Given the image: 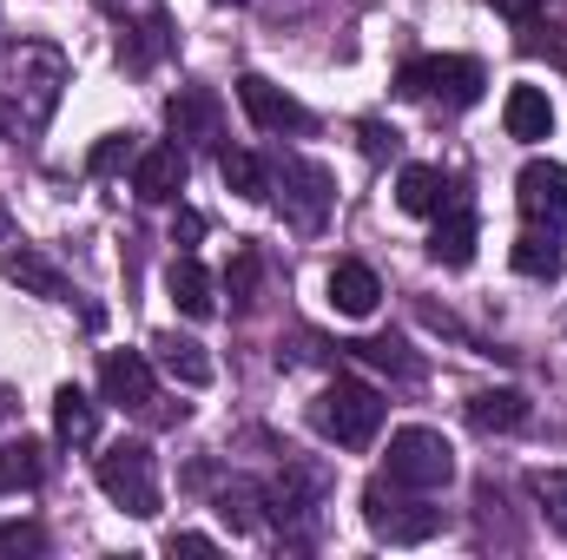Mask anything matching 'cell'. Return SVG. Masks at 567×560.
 I'll return each mask as SVG.
<instances>
[{
  "label": "cell",
  "mask_w": 567,
  "mask_h": 560,
  "mask_svg": "<svg viewBox=\"0 0 567 560\" xmlns=\"http://www.w3.org/2000/svg\"><path fill=\"white\" fill-rule=\"evenodd\" d=\"M60 93H66V53L47 46V40H13L7 60H0V126L13 139L47 133Z\"/></svg>",
  "instance_id": "cell-1"
},
{
  "label": "cell",
  "mask_w": 567,
  "mask_h": 560,
  "mask_svg": "<svg viewBox=\"0 0 567 560\" xmlns=\"http://www.w3.org/2000/svg\"><path fill=\"white\" fill-rule=\"evenodd\" d=\"M482 86H488V73H482L468 53H423V60H410V66L396 73V93H403V100H423V106H442V113L475 106Z\"/></svg>",
  "instance_id": "cell-2"
},
{
  "label": "cell",
  "mask_w": 567,
  "mask_h": 560,
  "mask_svg": "<svg viewBox=\"0 0 567 560\" xmlns=\"http://www.w3.org/2000/svg\"><path fill=\"white\" fill-rule=\"evenodd\" d=\"M363 521L390 548H423V541L442 535V508H429L416 488H396V481H370L363 488Z\"/></svg>",
  "instance_id": "cell-3"
},
{
  "label": "cell",
  "mask_w": 567,
  "mask_h": 560,
  "mask_svg": "<svg viewBox=\"0 0 567 560\" xmlns=\"http://www.w3.org/2000/svg\"><path fill=\"white\" fill-rule=\"evenodd\" d=\"M310 422L337 442V448H370L377 428H383V396L357 376H337L317 403H310Z\"/></svg>",
  "instance_id": "cell-4"
},
{
  "label": "cell",
  "mask_w": 567,
  "mask_h": 560,
  "mask_svg": "<svg viewBox=\"0 0 567 560\" xmlns=\"http://www.w3.org/2000/svg\"><path fill=\"white\" fill-rule=\"evenodd\" d=\"M93 475H100V495L113 508H126L133 521H152L158 515V455L145 442H113Z\"/></svg>",
  "instance_id": "cell-5"
},
{
  "label": "cell",
  "mask_w": 567,
  "mask_h": 560,
  "mask_svg": "<svg viewBox=\"0 0 567 560\" xmlns=\"http://www.w3.org/2000/svg\"><path fill=\"white\" fill-rule=\"evenodd\" d=\"M449 475H455V448H449L442 428L410 422V428L390 435V481H396V488L435 495V488H449Z\"/></svg>",
  "instance_id": "cell-6"
},
{
  "label": "cell",
  "mask_w": 567,
  "mask_h": 560,
  "mask_svg": "<svg viewBox=\"0 0 567 560\" xmlns=\"http://www.w3.org/2000/svg\"><path fill=\"white\" fill-rule=\"evenodd\" d=\"M271 185L284 191V218H290L297 231H323L337 185H330V172H323L317 158H303V152H284L278 165H271Z\"/></svg>",
  "instance_id": "cell-7"
},
{
  "label": "cell",
  "mask_w": 567,
  "mask_h": 560,
  "mask_svg": "<svg viewBox=\"0 0 567 560\" xmlns=\"http://www.w3.org/2000/svg\"><path fill=\"white\" fill-rule=\"evenodd\" d=\"M515 205L528 218V231H561L567 225V165L555 158H528L515 178Z\"/></svg>",
  "instance_id": "cell-8"
},
{
  "label": "cell",
  "mask_w": 567,
  "mask_h": 560,
  "mask_svg": "<svg viewBox=\"0 0 567 560\" xmlns=\"http://www.w3.org/2000/svg\"><path fill=\"white\" fill-rule=\"evenodd\" d=\"M238 106H245V120H251L258 133H310V113H303L284 86H271L265 73H245V80H238Z\"/></svg>",
  "instance_id": "cell-9"
},
{
  "label": "cell",
  "mask_w": 567,
  "mask_h": 560,
  "mask_svg": "<svg viewBox=\"0 0 567 560\" xmlns=\"http://www.w3.org/2000/svg\"><path fill=\"white\" fill-rule=\"evenodd\" d=\"M317 495H323V481H317L310 468L284 462L278 481H265V515H271L278 528H303V521L317 515Z\"/></svg>",
  "instance_id": "cell-10"
},
{
  "label": "cell",
  "mask_w": 567,
  "mask_h": 560,
  "mask_svg": "<svg viewBox=\"0 0 567 560\" xmlns=\"http://www.w3.org/2000/svg\"><path fill=\"white\" fill-rule=\"evenodd\" d=\"M100 390H106V403H120V409H152V363H145L140 350H106V363H100Z\"/></svg>",
  "instance_id": "cell-11"
},
{
  "label": "cell",
  "mask_w": 567,
  "mask_h": 560,
  "mask_svg": "<svg viewBox=\"0 0 567 560\" xmlns=\"http://www.w3.org/2000/svg\"><path fill=\"white\" fill-rule=\"evenodd\" d=\"M172 46H178L172 20H165L158 7H145L140 20H133V27L120 33V66H126V73H152V66H158V60H165Z\"/></svg>",
  "instance_id": "cell-12"
},
{
  "label": "cell",
  "mask_w": 567,
  "mask_h": 560,
  "mask_svg": "<svg viewBox=\"0 0 567 560\" xmlns=\"http://www.w3.org/2000/svg\"><path fill=\"white\" fill-rule=\"evenodd\" d=\"M0 271L20 283L27 297H47V303H73V278H66V271H60L47 251H33V245L7 251V258H0Z\"/></svg>",
  "instance_id": "cell-13"
},
{
  "label": "cell",
  "mask_w": 567,
  "mask_h": 560,
  "mask_svg": "<svg viewBox=\"0 0 567 560\" xmlns=\"http://www.w3.org/2000/svg\"><path fill=\"white\" fill-rule=\"evenodd\" d=\"M133 191H140L145 205L178 198L185 191V152L178 145H145L140 158H133Z\"/></svg>",
  "instance_id": "cell-14"
},
{
  "label": "cell",
  "mask_w": 567,
  "mask_h": 560,
  "mask_svg": "<svg viewBox=\"0 0 567 560\" xmlns=\"http://www.w3.org/2000/svg\"><path fill=\"white\" fill-rule=\"evenodd\" d=\"M165 126H172V139H218V93L212 86H178L165 100Z\"/></svg>",
  "instance_id": "cell-15"
},
{
  "label": "cell",
  "mask_w": 567,
  "mask_h": 560,
  "mask_svg": "<svg viewBox=\"0 0 567 560\" xmlns=\"http://www.w3.org/2000/svg\"><path fill=\"white\" fill-rule=\"evenodd\" d=\"M429 258H435V265H449V271H462V265L475 258V211H468L462 198H449V205L435 211V238H429Z\"/></svg>",
  "instance_id": "cell-16"
},
{
  "label": "cell",
  "mask_w": 567,
  "mask_h": 560,
  "mask_svg": "<svg viewBox=\"0 0 567 560\" xmlns=\"http://www.w3.org/2000/svg\"><path fill=\"white\" fill-rule=\"evenodd\" d=\"M502 126H508V139L535 145L555 133V106H548V93L542 86H508V100H502Z\"/></svg>",
  "instance_id": "cell-17"
},
{
  "label": "cell",
  "mask_w": 567,
  "mask_h": 560,
  "mask_svg": "<svg viewBox=\"0 0 567 560\" xmlns=\"http://www.w3.org/2000/svg\"><path fill=\"white\" fill-rule=\"evenodd\" d=\"M152 350H158V370L172 376V383H185V390H205L218 370H212V356L192 343V336H178V330H165V336H152Z\"/></svg>",
  "instance_id": "cell-18"
},
{
  "label": "cell",
  "mask_w": 567,
  "mask_h": 560,
  "mask_svg": "<svg viewBox=\"0 0 567 560\" xmlns=\"http://www.w3.org/2000/svg\"><path fill=\"white\" fill-rule=\"evenodd\" d=\"M528 396L522 390H482V396H468V422L482 428V435H515V428H528Z\"/></svg>",
  "instance_id": "cell-19"
},
{
  "label": "cell",
  "mask_w": 567,
  "mask_h": 560,
  "mask_svg": "<svg viewBox=\"0 0 567 560\" xmlns=\"http://www.w3.org/2000/svg\"><path fill=\"white\" fill-rule=\"evenodd\" d=\"M330 303L343 310V317H370L377 303H383V283L370 265H357V258H343L337 271H330Z\"/></svg>",
  "instance_id": "cell-20"
},
{
  "label": "cell",
  "mask_w": 567,
  "mask_h": 560,
  "mask_svg": "<svg viewBox=\"0 0 567 560\" xmlns=\"http://www.w3.org/2000/svg\"><path fill=\"white\" fill-rule=\"evenodd\" d=\"M449 198H455V185H449L435 165H403V178H396V205H403L410 218H435Z\"/></svg>",
  "instance_id": "cell-21"
},
{
  "label": "cell",
  "mask_w": 567,
  "mask_h": 560,
  "mask_svg": "<svg viewBox=\"0 0 567 560\" xmlns=\"http://www.w3.org/2000/svg\"><path fill=\"white\" fill-rule=\"evenodd\" d=\"M47 481V442L20 435V442H0V495H20V488H40Z\"/></svg>",
  "instance_id": "cell-22"
},
{
  "label": "cell",
  "mask_w": 567,
  "mask_h": 560,
  "mask_svg": "<svg viewBox=\"0 0 567 560\" xmlns=\"http://www.w3.org/2000/svg\"><path fill=\"white\" fill-rule=\"evenodd\" d=\"M53 435H60L66 448H86V442L100 435V403H93L86 390H73V383H66V390L53 396Z\"/></svg>",
  "instance_id": "cell-23"
},
{
  "label": "cell",
  "mask_w": 567,
  "mask_h": 560,
  "mask_svg": "<svg viewBox=\"0 0 567 560\" xmlns=\"http://www.w3.org/2000/svg\"><path fill=\"white\" fill-rule=\"evenodd\" d=\"M165 290H172V303H178L185 317H212V310H218V297H212V271H205L192 251H185V258H172Z\"/></svg>",
  "instance_id": "cell-24"
},
{
  "label": "cell",
  "mask_w": 567,
  "mask_h": 560,
  "mask_svg": "<svg viewBox=\"0 0 567 560\" xmlns=\"http://www.w3.org/2000/svg\"><path fill=\"white\" fill-rule=\"evenodd\" d=\"M218 178L238 191V198H271V165L258 158V152H218Z\"/></svg>",
  "instance_id": "cell-25"
},
{
  "label": "cell",
  "mask_w": 567,
  "mask_h": 560,
  "mask_svg": "<svg viewBox=\"0 0 567 560\" xmlns=\"http://www.w3.org/2000/svg\"><path fill=\"white\" fill-rule=\"evenodd\" d=\"M508 258H515L522 278H561V238L555 231H522Z\"/></svg>",
  "instance_id": "cell-26"
},
{
  "label": "cell",
  "mask_w": 567,
  "mask_h": 560,
  "mask_svg": "<svg viewBox=\"0 0 567 560\" xmlns=\"http://www.w3.org/2000/svg\"><path fill=\"white\" fill-rule=\"evenodd\" d=\"M218 515L231 521V535H251L265 521V481H225L218 488Z\"/></svg>",
  "instance_id": "cell-27"
},
{
  "label": "cell",
  "mask_w": 567,
  "mask_h": 560,
  "mask_svg": "<svg viewBox=\"0 0 567 560\" xmlns=\"http://www.w3.org/2000/svg\"><path fill=\"white\" fill-rule=\"evenodd\" d=\"M258 278H265V258H258L251 245H238V251H231V265H225V290H231V310H251V303H258Z\"/></svg>",
  "instance_id": "cell-28"
},
{
  "label": "cell",
  "mask_w": 567,
  "mask_h": 560,
  "mask_svg": "<svg viewBox=\"0 0 567 560\" xmlns=\"http://www.w3.org/2000/svg\"><path fill=\"white\" fill-rule=\"evenodd\" d=\"M140 152H145V145L133 139V133H106V139L86 152V172H93V178H113V172H126Z\"/></svg>",
  "instance_id": "cell-29"
},
{
  "label": "cell",
  "mask_w": 567,
  "mask_h": 560,
  "mask_svg": "<svg viewBox=\"0 0 567 560\" xmlns=\"http://www.w3.org/2000/svg\"><path fill=\"white\" fill-rule=\"evenodd\" d=\"M350 350H357L363 363H377V370H390V376H403V383L416 376V356H410V350H403L396 336H363V343H350Z\"/></svg>",
  "instance_id": "cell-30"
},
{
  "label": "cell",
  "mask_w": 567,
  "mask_h": 560,
  "mask_svg": "<svg viewBox=\"0 0 567 560\" xmlns=\"http://www.w3.org/2000/svg\"><path fill=\"white\" fill-rule=\"evenodd\" d=\"M528 488H535L542 515H548V521L567 535V468H542V475H528Z\"/></svg>",
  "instance_id": "cell-31"
},
{
  "label": "cell",
  "mask_w": 567,
  "mask_h": 560,
  "mask_svg": "<svg viewBox=\"0 0 567 560\" xmlns=\"http://www.w3.org/2000/svg\"><path fill=\"white\" fill-rule=\"evenodd\" d=\"M47 548V535L33 528V521H7L0 528V560H13V554H40Z\"/></svg>",
  "instance_id": "cell-32"
},
{
  "label": "cell",
  "mask_w": 567,
  "mask_h": 560,
  "mask_svg": "<svg viewBox=\"0 0 567 560\" xmlns=\"http://www.w3.org/2000/svg\"><path fill=\"white\" fill-rule=\"evenodd\" d=\"M363 152H370V158H396V152H403V133L370 120V126H363Z\"/></svg>",
  "instance_id": "cell-33"
},
{
  "label": "cell",
  "mask_w": 567,
  "mask_h": 560,
  "mask_svg": "<svg viewBox=\"0 0 567 560\" xmlns=\"http://www.w3.org/2000/svg\"><path fill=\"white\" fill-rule=\"evenodd\" d=\"M198 238H205V218H198V211H178V225H172V245H178V251H192Z\"/></svg>",
  "instance_id": "cell-34"
},
{
  "label": "cell",
  "mask_w": 567,
  "mask_h": 560,
  "mask_svg": "<svg viewBox=\"0 0 567 560\" xmlns=\"http://www.w3.org/2000/svg\"><path fill=\"white\" fill-rule=\"evenodd\" d=\"M165 548H172V554H212V535H172Z\"/></svg>",
  "instance_id": "cell-35"
},
{
  "label": "cell",
  "mask_w": 567,
  "mask_h": 560,
  "mask_svg": "<svg viewBox=\"0 0 567 560\" xmlns=\"http://www.w3.org/2000/svg\"><path fill=\"white\" fill-rule=\"evenodd\" d=\"M488 7H495V13H508L515 27H528V20H535V0H488Z\"/></svg>",
  "instance_id": "cell-36"
},
{
  "label": "cell",
  "mask_w": 567,
  "mask_h": 560,
  "mask_svg": "<svg viewBox=\"0 0 567 560\" xmlns=\"http://www.w3.org/2000/svg\"><path fill=\"white\" fill-rule=\"evenodd\" d=\"M7 403H13V396H7V390H0V422H7Z\"/></svg>",
  "instance_id": "cell-37"
},
{
  "label": "cell",
  "mask_w": 567,
  "mask_h": 560,
  "mask_svg": "<svg viewBox=\"0 0 567 560\" xmlns=\"http://www.w3.org/2000/svg\"><path fill=\"white\" fill-rule=\"evenodd\" d=\"M212 7H245V0H212Z\"/></svg>",
  "instance_id": "cell-38"
}]
</instances>
